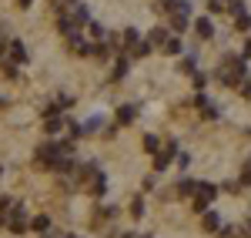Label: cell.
<instances>
[{"label":"cell","mask_w":251,"mask_h":238,"mask_svg":"<svg viewBox=\"0 0 251 238\" xmlns=\"http://www.w3.org/2000/svg\"><path fill=\"white\" fill-rule=\"evenodd\" d=\"M245 60H248V57H228L225 64H221V80H225L228 87H238L241 80L248 78V74H245V71H248Z\"/></svg>","instance_id":"cell-1"},{"label":"cell","mask_w":251,"mask_h":238,"mask_svg":"<svg viewBox=\"0 0 251 238\" xmlns=\"http://www.w3.org/2000/svg\"><path fill=\"white\" fill-rule=\"evenodd\" d=\"M214 195H218V188H214V185H208V181H204V185H198V191H194V212H204V208L214 201Z\"/></svg>","instance_id":"cell-2"},{"label":"cell","mask_w":251,"mask_h":238,"mask_svg":"<svg viewBox=\"0 0 251 238\" xmlns=\"http://www.w3.org/2000/svg\"><path fill=\"white\" fill-rule=\"evenodd\" d=\"M231 17H234V27L238 30H251V17H248V10H245V3L241 0H231Z\"/></svg>","instance_id":"cell-3"},{"label":"cell","mask_w":251,"mask_h":238,"mask_svg":"<svg viewBox=\"0 0 251 238\" xmlns=\"http://www.w3.org/2000/svg\"><path fill=\"white\" fill-rule=\"evenodd\" d=\"M27 225H30V221H27V215H24V208H14V215H10V221H7V228H10L14 235H24Z\"/></svg>","instance_id":"cell-4"},{"label":"cell","mask_w":251,"mask_h":238,"mask_svg":"<svg viewBox=\"0 0 251 238\" xmlns=\"http://www.w3.org/2000/svg\"><path fill=\"white\" fill-rule=\"evenodd\" d=\"M194 30H198V37H204V40H208V37L214 34V24H211L208 17H198V20H194Z\"/></svg>","instance_id":"cell-5"},{"label":"cell","mask_w":251,"mask_h":238,"mask_svg":"<svg viewBox=\"0 0 251 238\" xmlns=\"http://www.w3.org/2000/svg\"><path fill=\"white\" fill-rule=\"evenodd\" d=\"M134 118H137V107H134V104H121V107H117V121H121V124H131Z\"/></svg>","instance_id":"cell-6"},{"label":"cell","mask_w":251,"mask_h":238,"mask_svg":"<svg viewBox=\"0 0 251 238\" xmlns=\"http://www.w3.org/2000/svg\"><path fill=\"white\" fill-rule=\"evenodd\" d=\"M148 40H151L154 47H164V44H168V27H154V30L148 34Z\"/></svg>","instance_id":"cell-7"},{"label":"cell","mask_w":251,"mask_h":238,"mask_svg":"<svg viewBox=\"0 0 251 238\" xmlns=\"http://www.w3.org/2000/svg\"><path fill=\"white\" fill-rule=\"evenodd\" d=\"M10 60H14V64H24V60H27V47H24L20 40L10 44Z\"/></svg>","instance_id":"cell-8"},{"label":"cell","mask_w":251,"mask_h":238,"mask_svg":"<svg viewBox=\"0 0 251 238\" xmlns=\"http://www.w3.org/2000/svg\"><path fill=\"white\" fill-rule=\"evenodd\" d=\"M137 40H141V34H137L134 27H127V30L121 34V40H117V44H121V47H134Z\"/></svg>","instance_id":"cell-9"},{"label":"cell","mask_w":251,"mask_h":238,"mask_svg":"<svg viewBox=\"0 0 251 238\" xmlns=\"http://www.w3.org/2000/svg\"><path fill=\"white\" fill-rule=\"evenodd\" d=\"M201 228H204V232H218V228H221V218H218L214 212H208V215L201 218Z\"/></svg>","instance_id":"cell-10"},{"label":"cell","mask_w":251,"mask_h":238,"mask_svg":"<svg viewBox=\"0 0 251 238\" xmlns=\"http://www.w3.org/2000/svg\"><path fill=\"white\" fill-rule=\"evenodd\" d=\"M194 191H198V185H194V181H188V178H181V181H177V195H184V198H191Z\"/></svg>","instance_id":"cell-11"},{"label":"cell","mask_w":251,"mask_h":238,"mask_svg":"<svg viewBox=\"0 0 251 238\" xmlns=\"http://www.w3.org/2000/svg\"><path fill=\"white\" fill-rule=\"evenodd\" d=\"M104 191H107V181H104V175H97V178L91 181V195H94V198H100Z\"/></svg>","instance_id":"cell-12"},{"label":"cell","mask_w":251,"mask_h":238,"mask_svg":"<svg viewBox=\"0 0 251 238\" xmlns=\"http://www.w3.org/2000/svg\"><path fill=\"white\" fill-rule=\"evenodd\" d=\"M44 128H47L50 134H57L60 128H64V121H60V114H54V118H44Z\"/></svg>","instance_id":"cell-13"},{"label":"cell","mask_w":251,"mask_h":238,"mask_svg":"<svg viewBox=\"0 0 251 238\" xmlns=\"http://www.w3.org/2000/svg\"><path fill=\"white\" fill-rule=\"evenodd\" d=\"M144 151H151V155L161 151V138L157 134H144Z\"/></svg>","instance_id":"cell-14"},{"label":"cell","mask_w":251,"mask_h":238,"mask_svg":"<svg viewBox=\"0 0 251 238\" xmlns=\"http://www.w3.org/2000/svg\"><path fill=\"white\" fill-rule=\"evenodd\" d=\"M171 30H188V14H174V20H171Z\"/></svg>","instance_id":"cell-15"},{"label":"cell","mask_w":251,"mask_h":238,"mask_svg":"<svg viewBox=\"0 0 251 238\" xmlns=\"http://www.w3.org/2000/svg\"><path fill=\"white\" fill-rule=\"evenodd\" d=\"M30 228H34V232H47V228H50V218H47V215H37V218L30 221Z\"/></svg>","instance_id":"cell-16"},{"label":"cell","mask_w":251,"mask_h":238,"mask_svg":"<svg viewBox=\"0 0 251 238\" xmlns=\"http://www.w3.org/2000/svg\"><path fill=\"white\" fill-rule=\"evenodd\" d=\"M164 54H181V40H177V37H168V44H164Z\"/></svg>","instance_id":"cell-17"},{"label":"cell","mask_w":251,"mask_h":238,"mask_svg":"<svg viewBox=\"0 0 251 238\" xmlns=\"http://www.w3.org/2000/svg\"><path fill=\"white\" fill-rule=\"evenodd\" d=\"M124 74H127V57H121V60H117V67H114V80H121Z\"/></svg>","instance_id":"cell-18"},{"label":"cell","mask_w":251,"mask_h":238,"mask_svg":"<svg viewBox=\"0 0 251 238\" xmlns=\"http://www.w3.org/2000/svg\"><path fill=\"white\" fill-rule=\"evenodd\" d=\"M241 185H245V188H251V158L245 161V171H241Z\"/></svg>","instance_id":"cell-19"},{"label":"cell","mask_w":251,"mask_h":238,"mask_svg":"<svg viewBox=\"0 0 251 238\" xmlns=\"http://www.w3.org/2000/svg\"><path fill=\"white\" fill-rule=\"evenodd\" d=\"M194 67H198V60H194V57H184V60H181V71H184V74H194Z\"/></svg>","instance_id":"cell-20"},{"label":"cell","mask_w":251,"mask_h":238,"mask_svg":"<svg viewBox=\"0 0 251 238\" xmlns=\"http://www.w3.org/2000/svg\"><path fill=\"white\" fill-rule=\"evenodd\" d=\"M228 3H231V0H208V7H211L214 14H218V10H225V7H228Z\"/></svg>","instance_id":"cell-21"},{"label":"cell","mask_w":251,"mask_h":238,"mask_svg":"<svg viewBox=\"0 0 251 238\" xmlns=\"http://www.w3.org/2000/svg\"><path fill=\"white\" fill-rule=\"evenodd\" d=\"M238 87H241V94H245V98H251V78H245Z\"/></svg>","instance_id":"cell-22"},{"label":"cell","mask_w":251,"mask_h":238,"mask_svg":"<svg viewBox=\"0 0 251 238\" xmlns=\"http://www.w3.org/2000/svg\"><path fill=\"white\" fill-rule=\"evenodd\" d=\"M131 212H134V215H137V218H141V215H144V201H141V198H137V201H134V205H131Z\"/></svg>","instance_id":"cell-23"},{"label":"cell","mask_w":251,"mask_h":238,"mask_svg":"<svg viewBox=\"0 0 251 238\" xmlns=\"http://www.w3.org/2000/svg\"><path fill=\"white\" fill-rule=\"evenodd\" d=\"M91 34H94L97 40H104V27H100V24H91Z\"/></svg>","instance_id":"cell-24"},{"label":"cell","mask_w":251,"mask_h":238,"mask_svg":"<svg viewBox=\"0 0 251 238\" xmlns=\"http://www.w3.org/2000/svg\"><path fill=\"white\" fill-rule=\"evenodd\" d=\"M204 84H208V78H204V74H194V87H198V91H201Z\"/></svg>","instance_id":"cell-25"},{"label":"cell","mask_w":251,"mask_h":238,"mask_svg":"<svg viewBox=\"0 0 251 238\" xmlns=\"http://www.w3.org/2000/svg\"><path fill=\"white\" fill-rule=\"evenodd\" d=\"M30 3H34V0H17V7H30Z\"/></svg>","instance_id":"cell-26"},{"label":"cell","mask_w":251,"mask_h":238,"mask_svg":"<svg viewBox=\"0 0 251 238\" xmlns=\"http://www.w3.org/2000/svg\"><path fill=\"white\" fill-rule=\"evenodd\" d=\"M3 60H7V57H3V44H0V64H3Z\"/></svg>","instance_id":"cell-27"},{"label":"cell","mask_w":251,"mask_h":238,"mask_svg":"<svg viewBox=\"0 0 251 238\" xmlns=\"http://www.w3.org/2000/svg\"><path fill=\"white\" fill-rule=\"evenodd\" d=\"M245 232H248V235H251V218H248V225H245Z\"/></svg>","instance_id":"cell-28"},{"label":"cell","mask_w":251,"mask_h":238,"mask_svg":"<svg viewBox=\"0 0 251 238\" xmlns=\"http://www.w3.org/2000/svg\"><path fill=\"white\" fill-rule=\"evenodd\" d=\"M0 104H3V101H0Z\"/></svg>","instance_id":"cell-29"}]
</instances>
